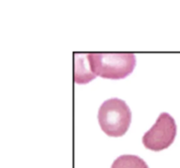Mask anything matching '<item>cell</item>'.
Masks as SVG:
<instances>
[{
	"instance_id": "obj_1",
	"label": "cell",
	"mask_w": 180,
	"mask_h": 168,
	"mask_svg": "<svg viewBox=\"0 0 180 168\" xmlns=\"http://www.w3.org/2000/svg\"><path fill=\"white\" fill-rule=\"evenodd\" d=\"M88 60L94 75L107 79L125 78L136 64L133 53H89Z\"/></svg>"
},
{
	"instance_id": "obj_2",
	"label": "cell",
	"mask_w": 180,
	"mask_h": 168,
	"mask_svg": "<svg viewBox=\"0 0 180 168\" xmlns=\"http://www.w3.org/2000/svg\"><path fill=\"white\" fill-rule=\"evenodd\" d=\"M131 110L121 99L110 98L99 109L98 120L102 131L110 137L123 136L131 123Z\"/></svg>"
},
{
	"instance_id": "obj_3",
	"label": "cell",
	"mask_w": 180,
	"mask_h": 168,
	"mask_svg": "<svg viewBox=\"0 0 180 168\" xmlns=\"http://www.w3.org/2000/svg\"><path fill=\"white\" fill-rule=\"evenodd\" d=\"M176 134V125L174 118L169 114L162 112L154 125L143 135L142 144L149 150L162 151L173 143Z\"/></svg>"
},
{
	"instance_id": "obj_4",
	"label": "cell",
	"mask_w": 180,
	"mask_h": 168,
	"mask_svg": "<svg viewBox=\"0 0 180 168\" xmlns=\"http://www.w3.org/2000/svg\"><path fill=\"white\" fill-rule=\"evenodd\" d=\"M88 60V53H76L74 56V81L76 83H87L94 79Z\"/></svg>"
},
{
	"instance_id": "obj_5",
	"label": "cell",
	"mask_w": 180,
	"mask_h": 168,
	"mask_svg": "<svg viewBox=\"0 0 180 168\" xmlns=\"http://www.w3.org/2000/svg\"><path fill=\"white\" fill-rule=\"evenodd\" d=\"M111 168H148V166L140 157L126 154L117 158Z\"/></svg>"
}]
</instances>
